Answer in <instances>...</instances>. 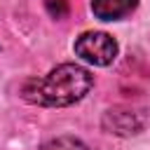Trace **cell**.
I'll return each mask as SVG.
<instances>
[{
    "label": "cell",
    "instance_id": "5",
    "mask_svg": "<svg viewBox=\"0 0 150 150\" xmlns=\"http://www.w3.org/2000/svg\"><path fill=\"white\" fill-rule=\"evenodd\" d=\"M40 150H89V148L82 141L73 138V136H59V138H52V141L42 143Z\"/></svg>",
    "mask_w": 150,
    "mask_h": 150
},
{
    "label": "cell",
    "instance_id": "4",
    "mask_svg": "<svg viewBox=\"0 0 150 150\" xmlns=\"http://www.w3.org/2000/svg\"><path fill=\"white\" fill-rule=\"evenodd\" d=\"M138 0H91V12L101 21H120L136 9Z\"/></svg>",
    "mask_w": 150,
    "mask_h": 150
},
{
    "label": "cell",
    "instance_id": "3",
    "mask_svg": "<svg viewBox=\"0 0 150 150\" xmlns=\"http://www.w3.org/2000/svg\"><path fill=\"white\" fill-rule=\"evenodd\" d=\"M145 124H148V112L143 108H134V105L108 108L101 120L103 131L115 134V136H136L145 129Z\"/></svg>",
    "mask_w": 150,
    "mask_h": 150
},
{
    "label": "cell",
    "instance_id": "1",
    "mask_svg": "<svg viewBox=\"0 0 150 150\" xmlns=\"http://www.w3.org/2000/svg\"><path fill=\"white\" fill-rule=\"evenodd\" d=\"M94 87V75L77 63H61L45 77H33L21 87V96L33 105H73Z\"/></svg>",
    "mask_w": 150,
    "mask_h": 150
},
{
    "label": "cell",
    "instance_id": "6",
    "mask_svg": "<svg viewBox=\"0 0 150 150\" xmlns=\"http://www.w3.org/2000/svg\"><path fill=\"white\" fill-rule=\"evenodd\" d=\"M45 9L49 12L52 19L61 21L68 16V0H45Z\"/></svg>",
    "mask_w": 150,
    "mask_h": 150
},
{
    "label": "cell",
    "instance_id": "2",
    "mask_svg": "<svg viewBox=\"0 0 150 150\" xmlns=\"http://www.w3.org/2000/svg\"><path fill=\"white\" fill-rule=\"evenodd\" d=\"M75 54L91 66H110L117 59V40L103 30H87L75 40Z\"/></svg>",
    "mask_w": 150,
    "mask_h": 150
}]
</instances>
